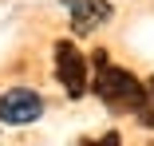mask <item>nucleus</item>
<instances>
[{
    "label": "nucleus",
    "instance_id": "obj_1",
    "mask_svg": "<svg viewBox=\"0 0 154 146\" xmlns=\"http://www.w3.org/2000/svg\"><path fill=\"white\" fill-rule=\"evenodd\" d=\"M91 91H95L99 103L107 111H115V114H138L146 107V83L134 79V71H127V67H115L111 59L107 63H95Z\"/></svg>",
    "mask_w": 154,
    "mask_h": 146
},
{
    "label": "nucleus",
    "instance_id": "obj_2",
    "mask_svg": "<svg viewBox=\"0 0 154 146\" xmlns=\"http://www.w3.org/2000/svg\"><path fill=\"white\" fill-rule=\"evenodd\" d=\"M55 79H59V87H63L71 99H83L87 87H91L87 55H83L71 40H55Z\"/></svg>",
    "mask_w": 154,
    "mask_h": 146
},
{
    "label": "nucleus",
    "instance_id": "obj_3",
    "mask_svg": "<svg viewBox=\"0 0 154 146\" xmlns=\"http://www.w3.org/2000/svg\"><path fill=\"white\" fill-rule=\"evenodd\" d=\"M44 111H48V103L32 87H8V91H0V123L4 126H28V123L44 119Z\"/></svg>",
    "mask_w": 154,
    "mask_h": 146
},
{
    "label": "nucleus",
    "instance_id": "obj_4",
    "mask_svg": "<svg viewBox=\"0 0 154 146\" xmlns=\"http://www.w3.org/2000/svg\"><path fill=\"white\" fill-rule=\"evenodd\" d=\"M67 16H71V32L87 36V32H95L99 24L111 20V0H75L67 8Z\"/></svg>",
    "mask_w": 154,
    "mask_h": 146
},
{
    "label": "nucleus",
    "instance_id": "obj_5",
    "mask_svg": "<svg viewBox=\"0 0 154 146\" xmlns=\"http://www.w3.org/2000/svg\"><path fill=\"white\" fill-rule=\"evenodd\" d=\"M134 119H138L142 126H150V130H154V75L146 79V107L134 114Z\"/></svg>",
    "mask_w": 154,
    "mask_h": 146
},
{
    "label": "nucleus",
    "instance_id": "obj_6",
    "mask_svg": "<svg viewBox=\"0 0 154 146\" xmlns=\"http://www.w3.org/2000/svg\"><path fill=\"white\" fill-rule=\"evenodd\" d=\"M83 146H122V138H119V130H107V134H99V138H87Z\"/></svg>",
    "mask_w": 154,
    "mask_h": 146
},
{
    "label": "nucleus",
    "instance_id": "obj_7",
    "mask_svg": "<svg viewBox=\"0 0 154 146\" xmlns=\"http://www.w3.org/2000/svg\"><path fill=\"white\" fill-rule=\"evenodd\" d=\"M59 4H63V8H71V4H75V0H59Z\"/></svg>",
    "mask_w": 154,
    "mask_h": 146
}]
</instances>
